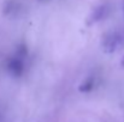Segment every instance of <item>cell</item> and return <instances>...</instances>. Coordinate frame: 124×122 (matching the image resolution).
I'll return each mask as SVG.
<instances>
[{
	"instance_id": "cell-1",
	"label": "cell",
	"mask_w": 124,
	"mask_h": 122,
	"mask_svg": "<svg viewBox=\"0 0 124 122\" xmlns=\"http://www.w3.org/2000/svg\"><path fill=\"white\" fill-rule=\"evenodd\" d=\"M122 44H124L123 35L118 32H112L102 41V50L105 54H113L122 47Z\"/></svg>"
},
{
	"instance_id": "cell-2",
	"label": "cell",
	"mask_w": 124,
	"mask_h": 122,
	"mask_svg": "<svg viewBox=\"0 0 124 122\" xmlns=\"http://www.w3.org/2000/svg\"><path fill=\"white\" fill-rule=\"evenodd\" d=\"M6 70H7V72L11 76H13L16 78L21 77L24 73V62H23V59H21V58H18V56L15 55L13 58H11L7 61Z\"/></svg>"
},
{
	"instance_id": "cell-3",
	"label": "cell",
	"mask_w": 124,
	"mask_h": 122,
	"mask_svg": "<svg viewBox=\"0 0 124 122\" xmlns=\"http://www.w3.org/2000/svg\"><path fill=\"white\" fill-rule=\"evenodd\" d=\"M94 86H95V77L94 76H88L78 85V91L81 93H88L94 89Z\"/></svg>"
},
{
	"instance_id": "cell-4",
	"label": "cell",
	"mask_w": 124,
	"mask_h": 122,
	"mask_svg": "<svg viewBox=\"0 0 124 122\" xmlns=\"http://www.w3.org/2000/svg\"><path fill=\"white\" fill-rule=\"evenodd\" d=\"M121 66H122V67L124 68V56H123V59L121 60Z\"/></svg>"
}]
</instances>
